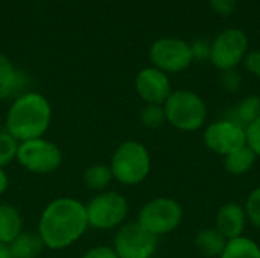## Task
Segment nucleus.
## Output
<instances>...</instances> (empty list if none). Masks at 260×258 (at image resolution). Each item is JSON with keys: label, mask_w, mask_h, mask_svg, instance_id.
I'll list each match as a JSON object with an SVG mask.
<instances>
[{"label": "nucleus", "mask_w": 260, "mask_h": 258, "mask_svg": "<svg viewBox=\"0 0 260 258\" xmlns=\"http://www.w3.org/2000/svg\"><path fill=\"white\" fill-rule=\"evenodd\" d=\"M88 230L85 204L81 201L62 196L49 202L41 211L37 233L40 234L44 248L62 251L76 243Z\"/></svg>", "instance_id": "nucleus-1"}, {"label": "nucleus", "mask_w": 260, "mask_h": 258, "mask_svg": "<svg viewBox=\"0 0 260 258\" xmlns=\"http://www.w3.org/2000/svg\"><path fill=\"white\" fill-rule=\"evenodd\" d=\"M52 122V105L46 96L37 91H26L12 100L5 129L18 141L44 137Z\"/></svg>", "instance_id": "nucleus-2"}, {"label": "nucleus", "mask_w": 260, "mask_h": 258, "mask_svg": "<svg viewBox=\"0 0 260 258\" xmlns=\"http://www.w3.org/2000/svg\"><path fill=\"white\" fill-rule=\"evenodd\" d=\"M110 169L113 179L122 186L142 184L151 172V155L148 148L137 140L122 141L113 152Z\"/></svg>", "instance_id": "nucleus-3"}, {"label": "nucleus", "mask_w": 260, "mask_h": 258, "mask_svg": "<svg viewBox=\"0 0 260 258\" xmlns=\"http://www.w3.org/2000/svg\"><path fill=\"white\" fill-rule=\"evenodd\" d=\"M166 122L184 132H195L206 125L207 106L201 96L190 90L172 91L163 105Z\"/></svg>", "instance_id": "nucleus-4"}, {"label": "nucleus", "mask_w": 260, "mask_h": 258, "mask_svg": "<svg viewBox=\"0 0 260 258\" xmlns=\"http://www.w3.org/2000/svg\"><path fill=\"white\" fill-rule=\"evenodd\" d=\"M88 227L108 231L117 230L126 222L129 204L123 195L114 190H104L96 193L85 205Z\"/></svg>", "instance_id": "nucleus-5"}, {"label": "nucleus", "mask_w": 260, "mask_h": 258, "mask_svg": "<svg viewBox=\"0 0 260 258\" xmlns=\"http://www.w3.org/2000/svg\"><path fill=\"white\" fill-rule=\"evenodd\" d=\"M183 214L180 202L168 196H157L140 208L137 224L158 239L175 231L183 222Z\"/></svg>", "instance_id": "nucleus-6"}, {"label": "nucleus", "mask_w": 260, "mask_h": 258, "mask_svg": "<svg viewBox=\"0 0 260 258\" xmlns=\"http://www.w3.org/2000/svg\"><path fill=\"white\" fill-rule=\"evenodd\" d=\"M15 161L27 172L35 175H49L62 164V152L53 141L40 137L18 144Z\"/></svg>", "instance_id": "nucleus-7"}, {"label": "nucleus", "mask_w": 260, "mask_h": 258, "mask_svg": "<svg viewBox=\"0 0 260 258\" xmlns=\"http://www.w3.org/2000/svg\"><path fill=\"white\" fill-rule=\"evenodd\" d=\"M158 248V239L145 231L137 220L120 225L113 239V249L119 258H152Z\"/></svg>", "instance_id": "nucleus-8"}, {"label": "nucleus", "mask_w": 260, "mask_h": 258, "mask_svg": "<svg viewBox=\"0 0 260 258\" xmlns=\"http://www.w3.org/2000/svg\"><path fill=\"white\" fill-rule=\"evenodd\" d=\"M248 53V36L244 30L230 27L222 30L212 43L210 62L221 71L233 70L244 62Z\"/></svg>", "instance_id": "nucleus-9"}, {"label": "nucleus", "mask_w": 260, "mask_h": 258, "mask_svg": "<svg viewBox=\"0 0 260 258\" xmlns=\"http://www.w3.org/2000/svg\"><path fill=\"white\" fill-rule=\"evenodd\" d=\"M152 67L168 73H180L193 62L190 44L180 38H160L154 41L149 50Z\"/></svg>", "instance_id": "nucleus-10"}, {"label": "nucleus", "mask_w": 260, "mask_h": 258, "mask_svg": "<svg viewBox=\"0 0 260 258\" xmlns=\"http://www.w3.org/2000/svg\"><path fill=\"white\" fill-rule=\"evenodd\" d=\"M203 138L206 148L221 157H227L247 144L245 129L225 117L207 125Z\"/></svg>", "instance_id": "nucleus-11"}, {"label": "nucleus", "mask_w": 260, "mask_h": 258, "mask_svg": "<svg viewBox=\"0 0 260 258\" xmlns=\"http://www.w3.org/2000/svg\"><path fill=\"white\" fill-rule=\"evenodd\" d=\"M134 85L140 99L151 105H165L172 93L169 76L155 67H146L140 70L136 76Z\"/></svg>", "instance_id": "nucleus-12"}, {"label": "nucleus", "mask_w": 260, "mask_h": 258, "mask_svg": "<svg viewBox=\"0 0 260 258\" xmlns=\"http://www.w3.org/2000/svg\"><path fill=\"white\" fill-rule=\"evenodd\" d=\"M248 220L244 205L238 202H227L216 213L215 228L225 237V240H232L244 236Z\"/></svg>", "instance_id": "nucleus-13"}, {"label": "nucleus", "mask_w": 260, "mask_h": 258, "mask_svg": "<svg viewBox=\"0 0 260 258\" xmlns=\"http://www.w3.org/2000/svg\"><path fill=\"white\" fill-rule=\"evenodd\" d=\"M29 85V76L17 70L8 56L0 53V100L17 99L23 93H26V87Z\"/></svg>", "instance_id": "nucleus-14"}, {"label": "nucleus", "mask_w": 260, "mask_h": 258, "mask_svg": "<svg viewBox=\"0 0 260 258\" xmlns=\"http://www.w3.org/2000/svg\"><path fill=\"white\" fill-rule=\"evenodd\" d=\"M23 233V216L12 204H0V243L11 245Z\"/></svg>", "instance_id": "nucleus-15"}, {"label": "nucleus", "mask_w": 260, "mask_h": 258, "mask_svg": "<svg viewBox=\"0 0 260 258\" xmlns=\"http://www.w3.org/2000/svg\"><path fill=\"white\" fill-rule=\"evenodd\" d=\"M224 117L245 129L260 117V96H245L242 100L229 108Z\"/></svg>", "instance_id": "nucleus-16"}, {"label": "nucleus", "mask_w": 260, "mask_h": 258, "mask_svg": "<svg viewBox=\"0 0 260 258\" xmlns=\"http://www.w3.org/2000/svg\"><path fill=\"white\" fill-rule=\"evenodd\" d=\"M225 237L215 228H204L195 236V248L206 258H219L225 248Z\"/></svg>", "instance_id": "nucleus-17"}, {"label": "nucleus", "mask_w": 260, "mask_h": 258, "mask_svg": "<svg viewBox=\"0 0 260 258\" xmlns=\"http://www.w3.org/2000/svg\"><path fill=\"white\" fill-rule=\"evenodd\" d=\"M14 258H38L44 251V243L37 231H24L9 245Z\"/></svg>", "instance_id": "nucleus-18"}, {"label": "nucleus", "mask_w": 260, "mask_h": 258, "mask_svg": "<svg viewBox=\"0 0 260 258\" xmlns=\"http://www.w3.org/2000/svg\"><path fill=\"white\" fill-rule=\"evenodd\" d=\"M256 160L257 157L254 155V152L245 144L244 148L224 157V167L230 175L242 176V175H247L254 167Z\"/></svg>", "instance_id": "nucleus-19"}, {"label": "nucleus", "mask_w": 260, "mask_h": 258, "mask_svg": "<svg viewBox=\"0 0 260 258\" xmlns=\"http://www.w3.org/2000/svg\"><path fill=\"white\" fill-rule=\"evenodd\" d=\"M219 258H260V246L253 239L241 236L227 240L225 248Z\"/></svg>", "instance_id": "nucleus-20"}, {"label": "nucleus", "mask_w": 260, "mask_h": 258, "mask_svg": "<svg viewBox=\"0 0 260 258\" xmlns=\"http://www.w3.org/2000/svg\"><path fill=\"white\" fill-rule=\"evenodd\" d=\"M82 179L87 189L99 193V192L107 190V187L113 181V173H111L110 166L107 164H93L85 169Z\"/></svg>", "instance_id": "nucleus-21"}, {"label": "nucleus", "mask_w": 260, "mask_h": 258, "mask_svg": "<svg viewBox=\"0 0 260 258\" xmlns=\"http://www.w3.org/2000/svg\"><path fill=\"white\" fill-rule=\"evenodd\" d=\"M140 123L149 129H157L163 126V123H166V113L163 105L145 103V106L140 109Z\"/></svg>", "instance_id": "nucleus-22"}, {"label": "nucleus", "mask_w": 260, "mask_h": 258, "mask_svg": "<svg viewBox=\"0 0 260 258\" xmlns=\"http://www.w3.org/2000/svg\"><path fill=\"white\" fill-rule=\"evenodd\" d=\"M18 144L6 129H0V169H5L17 158Z\"/></svg>", "instance_id": "nucleus-23"}, {"label": "nucleus", "mask_w": 260, "mask_h": 258, "mask_svg": "<svg viewBox=\"0 0 260 258\" xmlns=\"http://www.w3.org/2000/svg\"><path fill=\"white\" fill-rule=\"evenodd\" d=\"M244 210L247 214V220L254 227L260 230V187L253 189L244 204Z\"/></svg>", "instance_id": "nucleus-24"}, {"label": "nucleus", "mask_w": 260, "mask_h": 258, "mask_svg": "<svg viewBox=\"0 0 260 258\" xmlns=\"http://www.w3.org/2000/svg\"><path fill=\"white\" fill-rule=\"evenodd\" d=\"M221 85L229 93H238L242 87V75L236 68L221 71Z\"/></svg>", "instance_id": "nucleus-25"}, {"label": "nucleus", "mask_w": 260, "mask_h": 258, "mask_svg": "<svg viewBox=\"0 0 260 258\" xmlns=\"http://www.w3.org/2000/svg\"><path fill=\"white\" fill-rule=\"evenodd\" d=\"M245 137L247 146L254 152L257 158H260V117L245 128Z\"/></svg>", "instance_id": "nucleus-26"}, {"label": "nucleus", "mask_w": 260, "mask_h": 258, "mask_svg": "<svg viewBox=\"0 0 260 258\" xmlns=\"http://www.w3.org/2000/svg\"><path fill=\"white\" fill-rule=\"evenodd\" d=\"M193 61H210L212 43L207 40H197L190 44Z\"/></svg>", "instance_id": "nucleus-27"}, {"label": "nucleus", "mask_w": 260, "mask_h": 258, "mask_svg": "<svg viewBox=\"0 0 260 258\" xmlns=\"http://www.w3.org/2000/svg\"><path fill=\"white\" fill-rule=\"evenodd\" d=\"M81 258H119L113 246L108 245H96L84 252Z\"/></svg>", "instance_id": "nucleus-28"}, {"label": "nucleus", "mask_w": 260, "mask_h": 258, "mask_svg": "<svg viewBox=\"0 0 260 258\" xmlns=\"http://www.w3.org/2000/svg\"><path fill=\"white\" fill-rule=\"evenodd\" d=\"M244 67L253 76L260 78V50H251L245 55Z\"/></svg>", "instance_id": "nucleus-29"}, {"label": "nucleus", "mask_w": 260, "mask_h": 258, "mask_svg": "<svg viewBox=\"0 0 260 258\" xmlns=\"http://www.w3.org/2000/svg\"><path fill=\"white\" fill-rule=\"evenodd\" d=\"M209 3L219 15H230L236 9V0H209Z\"/></svg>", "instance_id": "nucleus-30"}, {"label": "nucleus", "mask_w": 260, "mask_h": 258, "mask_svg": "<svg viewBox=\"0 0 260 258\" xmlns=\"http://www.w3.org/2000/svg\"><path fill=\"white\" fill-rule=\"evenodd\" d=\"M8 186H9V178L5 172V169H0V196L8 190Z\"/></svg>", "instance_id": "nucleus-31"}, {"label": "nucleus", "mask_w": 260, "mask_h": 258, "mask_svg": "<svg viewBox=\"0 0 260 258\" xmlns=\"http://www.w3.org/2000/svg\"><path fill=\"white\" fill-rule=\"evenodd\" d=\"M0 258H14L12 252L9 249V245H3L0 243Z\"/></svg>", "instance_id": "nucleus-32"}]
</instances>
